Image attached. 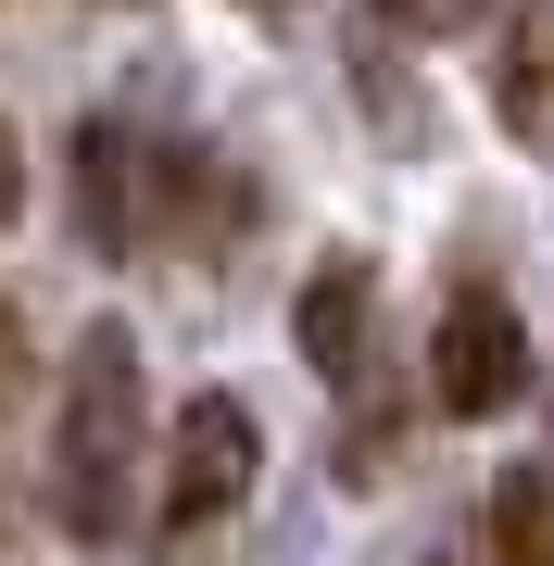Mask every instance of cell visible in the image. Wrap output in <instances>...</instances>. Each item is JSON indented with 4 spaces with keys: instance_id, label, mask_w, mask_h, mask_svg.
Returning <instances> with one entry per match:
<instances>
[{
    "instance_id": "8",
    "label": "cell",
    "mask_w": 554,
    "mask_h": 566,
    "mask_svg": "<svg viewBox=\"0 0 554 566\" xmlns=\"http://www.w3.org/2000/svg\"><path fill=\"white\" fill-rule=\"evenodd\" d=\"M390 25H416V39H453V25H479L492 13V0H378Z\"/></svg>"
},
{
    "instance_id": "4",
    "label": "cell",
    "mask_w": 554,
    "mask_h": 566,
    "mask_svg": "<svg viewBox=\"0 0 554 566\" xmlns=\"http://www.w3.org/2000/svg\"><path fill=\"white\" fill-rule=\"evenodd\" d=\"M366 303H378V264H366V252H328V264L303 277V303H290V340H303L315 378H353V365H366Z\"/></svg>"
},
{
    "instance_id": "6",
    "label": "cell",
    "mask_w": 554,
    "mask_h": 566,
    "mask_svg": "<svg viewBox=\"0 0 554 566\" xmlns=\"http://www.w3.org/2000/svg\"><path fill=\"white\" fill-rule=\"evenodd\" d=\"M504 126L516 139H554V0H530L504 39Z\"/></svg>"
},
{
    "instance_id": "9",
    "label": "cell",
    "mask_w": 554,
    "mask_h": 566,
    "mask_svg": "<svg viewBox=\"0 0 554 566\" xmlns=\"http://www.w3.org/2000/svg\"><path fill=\"white\" fill-rule=\"evenodd\" d=\"M25 403V327H13V303H0V416Z\"/></svg>"
},
{
    "instance_id": "10",
    "label": "cell",
    "mask_w": 554,
    "mask_h": 566,
    "mask_svg": "<svg viewBox=\"0 0 554 566\" xmlns=\"http://www.w3.org/2000/svg\"><path fill=\"white\" fill-rule=\"evenodd\" d=\"M25 202V151H13V126H0V214Z\"/></svg>"
},
{
    "instance_id": "5",
    "label": "cell",
    "mask_w": 554,
    "mask_h": 566,
    "mask_svg": "<svg viewBox=\"0 0 554 566\" xmlns=\"http://www.w3.org/2000/svg\"><path fill=\"white\" fill-rule=\"evenodd\" d=\"M76 227H88V252H139V139L114 114L76 126Z\"/></svg>"
},
{
    "instance_id": "7",
    "label": "cell",
    "mask_w": 554,
    "mask_h": 566,
    "mask_svg": "<svg viewBox=\"0 0 554 566\" xmlns=\"http://www.w3.org/2000/svg\"><path fill=\"white\" fill-rule=\"evenodd\" d=\"M554 554V491H542V465H504L492 479V566H542Z\"/></svg>"
},
{
    "instance_id": "3",
    "label": "cell",
    "mask_w": 554,
    "mask_h": 566,
    "mask_svg": "<svg viewBox=\"0 0 554 566\" xmlns=\"http://www.w3.org/2000/svg\"><path fill=\"white\" fill-rule=\"evenodd\" d=\"M516 390H530V327H516L504 290H453L441 327H429V403L453 428H479V416H504Z\"/></svg>"
},
{
    "instance_id": "2",
    "label": "cell",
    "mask_w": 554,
    "mask_h": 566,
    "mask_svg": "<svg viewBox=\"0 0 554 566\" xmlns=\"http://www.w3.org/2000/svg\"><path fill=\"white\" fill-rule=\"evenodd\" d=\"M265 479V428H252L240 390H189L177 428H165V528H215L252 504Z\"/></svg>"
},
{
    "instance_id": "1",
    "label": "cell",
    "mask_w": 554,
    "mask_h": 566,
    "mask_svg": "<svg viewBox=\"0 0 554 566\" xmlns=\"http://www.w3.org/2000/svg\"><path fill=\"white\" fill-rule=\"evenodd\" d=\"M51 516L76 542H126V516H139V327L126 315L76 327L51 416Z\"/></svg>"
}]
</instances>
